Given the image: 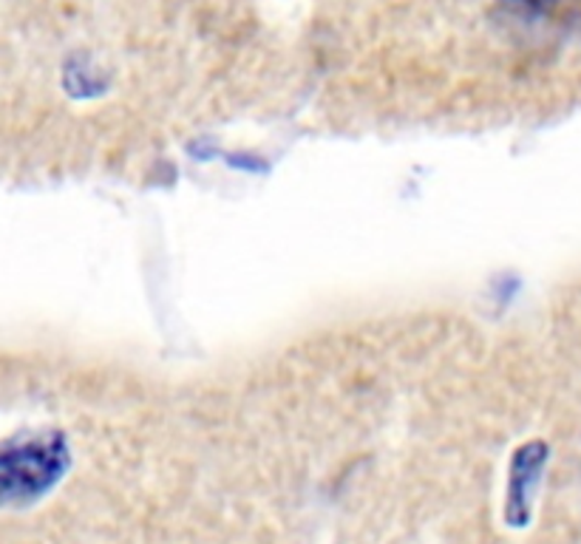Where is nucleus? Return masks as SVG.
Returning <instances> with one entry per match:
<instances>
[{
  "mask_svg": "<svg viewBox=\"0 0 581 544\" xmlns=\"http://www.w3.org/2000/svg\"><path fill=\"white\" fill-rule=\"evenodd\" d=\"M69 468L63 437H26L0 445V505H29L58 485Z\"/></svg>",
  "mask_w": 581,
  "mask_h": 544,
  "instance_id": "nucleus-1",
  "label": "nucleus"
},
{
  "mask_svg": "<svg viewBox=\"0 0 581 544\" xmlns=\"http://www.w3.org/2000/svg\"><path fill=\"white\" fill-rule=\"evenodd\" d=\"M547 459V448L545 445H524L522 452H517V459H514V471H510V487H508V524L514 528H522L531 519V496H533V485H536L539 473H542V466Z\"/></svg>",
  "mask_w": 581,
  "mask_h": 544,
  "instance_id": "nucleus-2",
  "label": "nucleus"
}]
</instances>
